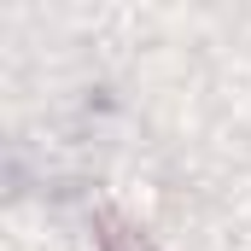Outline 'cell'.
<instances>
[{
  "instance_id": "6da1fadb",
  "label": "cell",
  "mask_w": 251,
  "mask_h": 251,
  "mask_svg": "<svg viewBox=\"0 0 251 251\" xmlns=\"http://www.w3.org/2000/svg\"><path fill=\"white\" fill-rule=\"evenodd\" d=\"M100 228H105V234H100V240H105V251H146V240H140V234H128L117 216H105Z\"/></svg>"
}]
</instances>
